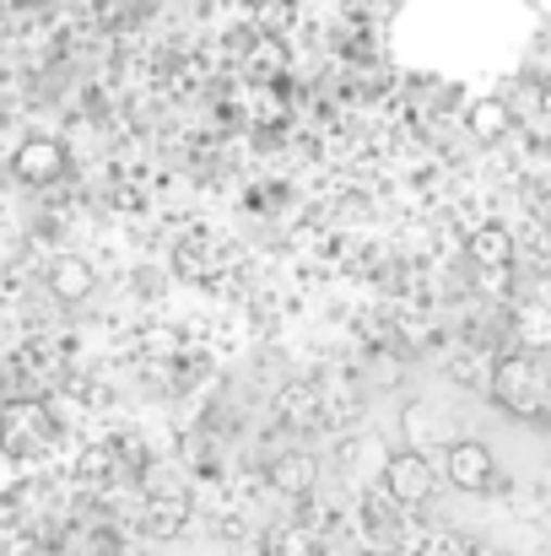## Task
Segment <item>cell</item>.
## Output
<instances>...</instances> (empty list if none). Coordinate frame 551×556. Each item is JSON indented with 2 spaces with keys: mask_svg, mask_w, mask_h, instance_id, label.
Wrapping results in <instances>:
<instances>
[{
  "mask_svg": "<svg viewBox=\"0 0 551 556\" xmlns=\"http://www.w3.org/2000/svg\"><path fill=\"white\" fill-rule=\"evenodd\" d=\"M492 400L509 410V416H536L547 405V378L530 357H503L492 368Z\"/></svg>",
  "mask_w": 551,
  "mask_h": 556,
  "instance_id": "obj_1",
  "label": "cell"
},
{
  "mask_svg": "<svg viewBox=\"0 0 551 556\" xmlns=\"http://www.w3.org/2000/svg\"><path fill=\"white\" fill-rule=\"evenodd\" d=\"M384 492L395 497V503H405V508H416V503H427L433 492H438V470H433V459L422 454V448H395L389 459H384Z\"/></svg>",
  "mask_w": 551,
  "mask_h": 556,
  "instance_id": "obj_2",
  "label": "cell"
},
{
  "mask_svg": "<svg viewBox=\"0 0 551 556\" xmlns=\"http://www.w3.org/2000/svg\"><path fill=\"white\" fill-rule=\"evenodd\" d=\"M65 168H71V152H65V141H54V136H33V141H22V147L11 152V174L33 189H49L54 179H65Z\"/></svg>",
  "mask_w": 551,
  "mask_h": 556,
  "instance_id": "obj_3",
  "label": "cell"
},
{
  "mask_svg": "<svg viewBox=\"0 0 551 556\" xmlns=\"http://www.w3.org/2000/svg\"><path fill=\"white\" fill-rule=\"evenodd\" d=\"M443 476H449L454 492H487V486L498 481V459H492L487 443L460 438V443H449V454H443Z\"/></svg>",
  "mask_w": 551,
  "mask_h": 556,
  "instance_id": "obj_4",
  "label": "cell"
},
{
  "mask_svg": "<svg viewBox=\"0 0 551 556\" xmlns=\"http://www.w3.org/2000/svg\"><path fill=\"white\" fill-rule=\"evenodd\" d=\"M49 292H54L60 303H82V298H92V292H98V276H92V265H87V260L65 254V260H54V270H49Z\"/></svg>",
  "mask_w": 551,
  "mask_h": 556,
  "instance_id": "obj_5",
  "label": "cell"
},
{
  "mask_svg": "<svg viewBox=\"0 0 551 556\" xmlns=\"http://www.w3.org/2000/svg\"><path fill=\"white\" fill-rule=\"evenodd\" d=\"M509 130H514L509 98H476V103H471V136H476L481 147H498Z\"/></svg>",
  "mask_w": 551,
  "mask_h": 556,
  "instance_id": "obj_6",
  "label": "cell"
},
{
  "mask_svg": "<svg viewBox=\"0 0 551 556\" xmlns=\"http://www.w3.org/2000/svg\"><path fill=\"white\" fill-rule=\"evenodd\" d=\"M471 260H476L481 270H509V265H514V232L498 227V222L476 227V232H471Z\"/></svg>",
  "mask_w": 551,
  "mask_h": 556,
  "instance_id": "obj_7",
  "label": "cell"
},
{
  "mask_svg": "<svg viewBox=\"0 0 551 556\" xmlns=\"http://www.w3.org/2000/svg\"><path fill=\"white\" fill-rule=\"evenodd\" d=\"M314 459L309 454H281L276 465H271V486L276 492H287V497H303V492H314Z\"/></svg>",
  "mask_w": 551,
  "mask_h": 556,
  "instance_id": "obj_8",
  "label": "cell"
},
{
  "mask_svg": "<svg viewBox=\"0 0 551 556\" xmlns=\"http://www.w3.org/2000/svg\"><path fill=\"white\" fill-rule=\"evenodd\" d=\"M260 65H265L271 76L287 65V49H281V38H260Z\"/></svg>",
  "mask_w": 551,
  "mask_h": 556,
  "instance_id": "obj_9",
  "label": "cell"
},
{
  "mask_svg": "<svg viewBox=\"0 0 551 556\" xmlns=\"http://www.w3.org/2000/svg\"><path fill=\"white\" fill-rule=\"evenodd\" d=\"M541 114L551 119V81H541Z\"/></svg>",
  "mask_w": 551,
  "mask_h": 556,
  "instance_id": "obj_10",
  "label": "cell"
},
{
  "mask_svg": "<svg viewBox=\"0 0 551 556\" xmlns=\"http://www.w3.org/2000/svg\"><path fill=\"white\" fill-rule=\"evenodd\" d=\"M367 556H378V552H367Z\"/></svg>",
  "mask_w": 551,
  "mask_h": 556,
  "instance_id": "obj_11",
  "label": "cell"
}]
</instances>
